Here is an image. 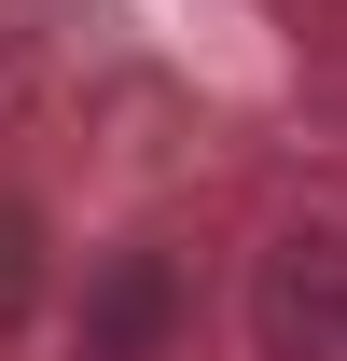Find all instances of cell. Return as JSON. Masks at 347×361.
Here are the masks:
<instances>
[{
  "instance_id": "cell-1",
  "label": "cell",
  "mask_w": 347,
  "mask_h": 361,
  "mask_svg": "<svg viewBox=\"0 0 347 361\" xmlns=\"http://www.w3.org/2000/svg\"><path fill=\"white\" fill-rule=\"evenodd\" d=\"M250 348L264 361H347V223H292L250 264Z\"/></svg>"
},
{
  "instance_id": "cell-2",
  "label": "cell",
  "mask_w": 347,
  "mask_h": 361,
  "mask_svg": "<svg viewBox=\"0 0 347 361\" xmlns=\"http://www.w3.org/2000/svg\"><path fill=\"white\" fill-rule=\"evenodd\" d=\"M167 319H181L167 250H111V264L84 278V361H153V348H167Z\"/></svg>"
},
{
  "instance_id": "cell-3",
  "label": "cell",
  "mask_w": 347,
  "mask_h": 361,
  "mask_svg": "<svg viewBox=\"0 0 347 361\" xmlns=\"http://www.w3.org/2000/svg\"><path fill=\"white\" fill-rule=\"evenodd\" d=\"M28 278H42V223H28V209L0 195V319L28 306Z\"/></svg>"
}]
</instances>
